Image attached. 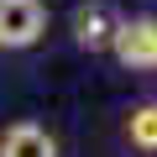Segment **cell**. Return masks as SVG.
Masks as SVG:
<instances>
[{"mask_svg": "<svg viewBox=\"0 0 157 157\" xmlns=\"http://www.w3.org/2000/svg\"><path fill=\"white\" fill-rule=\"evenodd\" d=\"M115 63L131 68V73H157V16H121L115 26V42H110Z\"/></svg>", "mask_w": 157, "mask_h": 157, "instance_id": "1", "label": "cell"}, {"mask_svg": "<svg viewBox=\"0 0 157 157\" xmlns=\"http://www.w3.org/2000/svg\"><path fill=\"white\" fill-rule=\"evenodd\" d=\"M42 32H47V6L42 0H0V47L6 52L37 47Z\"/></svg>", "mask_w": 157, "mask_h": 157, "instance_id": "2", "label": "cell"}, {"mask_svg": "<svg viewBox=\"0 0 157 157\" xmlns=\"http://www.w3.org/2000/svg\"><path fill=\"white\" fill-rule=\"evenodd\" d=\"M115 26H121V11L110 6V0H84V6H73V42L84 52H110Z\"/></svg>", "mask_w": 157, "mask_h": 157, "instance_id": "3", "label": "cell"}, {"mask_svg": "<svg viewBox=\"0 0 157 157\" xmlns=\"http://www.w3.org/2000/svg\"><path fill=\"white\" fill-rule=\"evenodd\" d=\"M0 157H58V141L37 121H11L0 131Z\"/></svg>", "mask_w": 157, "mask_h": 157, "instance_id": "4", "label": "cell"}, {"mask_svg": "<svg viewBox=\"0 0 157 157\" xmlns=\"http://www.w3.org/2000/svg\"><path fill=\"white\" fill-rule=\"evenodd\" d=\"M126 141H131L136 152H157V100L131 105V115H126Z\"/></svg>", "mask_w": 157, "mask_h": 157, "instance_id": "5", "label": "cell"}]
</instances>
